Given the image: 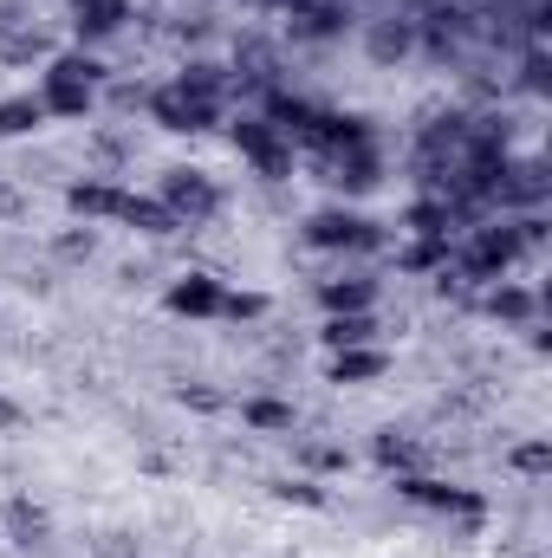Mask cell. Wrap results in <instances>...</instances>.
Listing matches in <instances>:
<instances>
[{
	"label": "cell",
	"instance_id": "5",
	"mask_svg": "<svg viewBox=\"0 0 552 558\" xmlns=\"http://www.w3.org/2000/svg\"><path fill=\"white\" fill-rule=\"evenodd\" d=\"M143 111H149V124H156V131H176V137H208V131L221 124V105L189 98L182 85H156V92L143 98Z\"/></svg>",
	"mask_w": 552,
	"mask_h": 558
},
{
	"label": "cell",
	"instance_id": "8",
	"mask_svg": "<svg viewBox=\"0 0 552 558\" xmlns=\"http://www.w3.org/2000/svg\"><path fill=\"white\" fill-rule=\"evenodd\" d=\"M351 33V0H299L286 7V39L292 46H325Z\"/></svg>",
	"mask_w": 552,
	"mask_h": 558
},
{
	"label": "cell",
	"instance_id": "24",
	"mask_svg": "<svg viewBox=\"0 0 552 558\" xmlns=\"http://www.w3.org/2000/svg\"><path fill=\"white\" fill-rule=\"evenodd\" d=\"M507 468H514V474H527V481H547V474H552V441H547V435L514 441V448H507Z\"/></svg>",
	"mask_w": 552,
	"mask_h": 558
},
{
	"label": "cell",
	"instance_id": "25",
	"mask_svg": "<svg viewBox=\"0 0 552 558\" xmlns=\"http://www.w3.org/2000/svg\"><path fill=\"white\" fill-rule=\"evenodd\" d=\"M292 461H299V468H319V474H338L351 454H345V448H332V441H299V448H292Z\"/></svg>",
	"mask_w": 552,
	"mask_h": 558
},
{
	"label": "cell",
	"instance_id": "12",
	"mask_svg": "<svg viewBox=\"0 0 552 558\" xmlns=\"http://www.w3.org/2000/svg\"><path fill=\"white\" fill-rule=\"evenodd\" d=\"M481 312L494 318V325H533L540 318V292L533 286H520V279H494V286H481Z\"/></svg>",
	"mask_w": 552,
	"mask_h": 558
},
{
	"label": "cell",
	"instance_id": "14",
	"mask_svg": "<svg viewBox=\"0 0 552 558\" xmlns=\"http://www.w3.org/2000/svg\"><path fill=\"white\" fill-rule=\"evenodd\" d=\"M65 208H72L79 221H118L124 189H118L111 175H79V182H65Z\"/></svg>",
	"mask_w": 552,
	"mask_h": 558
},
{
	"label": "cell",
	"instance_id": "30",
	"mask_svg": "<svg viewBox=\"0 0 552 558\" xmlns=\"http://www.w3.org/2000/svg\"><path fill=\"white\" fill-rule=\"evenodd\" d=\"M20 215H26V195L0 175V228H7V221H20Z\"/></svg>",
	"mask_w": 552,
	"mask_h": 558
},
{
	"label": "cell",
	"instance_id": "2",
	"mask_svg": "<svg viewBox=\"0 0 552 558\" xmlns=\"http://www.w3.org/2000/svg\"><path fill=\"white\" fill-rule=\"evenodd\" d=\"M228 143H235V156H241L254 175H267V182H286V175H292V162H299V149L279 137L261 111L235 118V124H228Z\"/></svg>",
	"mask_w": 552,
	"mask_h": 558
},
{
	"label": "cell",
	"instance_id": "28",
	"mask_svg": "<svg viewBox=\"0 0 552 558\" xmlns=\"http://www.w3.org/2000/svg\"><path fill=\"white\" fill-rule=\"evenodd\" d=\"M274 500H286V507H325V487L319 481H274Z\"/></svg>",
	"mask_w": 552,
	"mask_h": 558
},
{
	"label": "cell",
	"instance_id": "6",
	"mask_svg": "<svg viewBox=\"0 0 552 558\" xmlns=\"http://www.w3.org/2000/svg\"><path fill=\"white\" fill-rule=\"evenodd\" d=\"M312 169H319V182H332L338 195H371V189L384 182V156H377V143H358V149L312 156Z\"/></svg>",
	"mask_w": 552,
	"mask_h": 558
},
{
	"label": "cell",
	"instance_id": "3",
	"mask_svg": "<svg viewBox=\"0 0 552 558\" xmlns=\"http://www.w3.org/2000/svg\"><path fill=\"white\" fill-rule=\"evenodd\" d=\"M305 247H319V254H377L384 228L371 215H358V208H319L305 221Z\"/></svg>",
	"mask_w": 552,
	"mask_h": 558
},
{
	"label": "cell",
	"instance_id": "18",
	"mask_svg": "<svg viewBox=\"0 0 552 558\" xmlns=\"http://www.w3.org/2000/svg\"><path fill=\"white\" fill-rule=\"evenodd\" d=\"M377 312H338V318H325L319 325V344L325 351H358V344H377Z\"/></svg>",
	"mask_w": 552,
	"mask_h": 558
},
{
	"label": "cell",
	"instance_id": "7",
	"mask_svg": "<svg viewBox=\"0 0 552 558\" xmlns=\"http://www.w3.org/2000/svg\"><path fill=\"white\" fill-rule=\"evenodd\" d=\"M397 494L410 507H429V513H461V520H481L488 500L475 487H455V481H435V474H397Z\"/></svg>",
	"mask_w": 552,
	"mask_h": 558
},
{
	"label": "cell",
	"instance_id": "26",
	"mask_svg": "<svg viewBox=\"0 0 552 558\" xmlns=\"http://www.w3.org/2000/svg\"><path fill=\"white\" fill-rule=\"evenodd\" d=\"M520 85H527L533 98H547V92H552V59H547V46H527V59H520Z\"/></svg>",
	"mask_w": 552,
	"mask_h": 558
},
{
	"label": "cell",
	"instance_id": "11",
	"mask_svg": "<svg viewBox=\"0 0 552 558\" xmlns=\"http://www.w3.org/2000/svg\"><path fill=\"white\" fill-rule=\"evenodd\" d=\"M52 52H59V46H52L46 26H33V20H20L13 7H0V59H7V65H33V59L46 65Z\"/></svg>",
	"mask_w": 552,
	"mask_h": 558
},
{
	"label": "cell",
	"instance_id": "15",
	"mask_svg": "<svg viewBox=\"0 0 552 558\" xmlns=\"http://www.w3.org/2000/svg\"><path fill=\"white\" fill-rule=\"evenodd\" d=\"M0 533H7L20 553H39V546L52 539V513H46L39 500H26V494H20V500H7V507H0Z\"/></svg>",
	"mask_w": 552,
	"mask_h": 558
},
{
	"label": "cell",
	"instance_id": "13",
	"mask_svg": "<svg viewBox=\"0 0 552 558\" xmlns=\"http://www.w3.org/2000/svg\"><path fill=\"white\" fill-rule=\"evenodd\" d=\"M364 52H371V65H404V59L416 52V20L410 13L371 20V26H364Z\"/></svg>",
	"mask_w": 552,
	"mask_h": 558
},
{
	"label": "cell",
	"instance_id": "23",
	"mask_svg": "<svg viewBox=\"0 0 552 558\" xmlns=\"http://www.w3.org/2000/svg\"><path fill=\"white\" fill-rule=\"evenodd\" d=\"M46 124V105L33 98V92H13V98H0V137H33Z\"/></svg>",
	"mask_w": 552,
	"mask_h": 558
},
{
	"label": "cell",
	"instance_id": "31",
	"mask_svg": "<svg viewBox=\"0 0 552 558\" xmlns=\"http://www.w3.org/2000/svg\"><path fill=\"white\" fill-rule=\"evenodd\" d=\"M182 403H195V410H221V397H215V390H182Z\"/></svg>",
	"mask_w": 552,
	"mask_h": 558
},
{
	"label": "cell",
	"instance_id": "17",
	"mask_svg": "<svg viewBox=\"0 0 552 558\" xmlns=\"http://www.w3.org/2000/svg\"><path fill=\"white\" fill-rule=\"evenodd\" d=\"M371 461L384 468V474H422V461H429V448L404 435V428H377V441H371Z\"/></svg>",
	"mask_w": 552,
	"mask_h": 558
},
{
	"label": "cell",
	"instance_id": "9",
	"mask_svg": "<svg viewBox=\"0 0 552 558\" xmlns=\"http://www.w3.org/2000/svg\"><path fill=\"white\" fill-rule=\"evenodd\" d=\"M221 299H228V286L215 274H176L169 286H163V312L169 318H221Z\"/></svg>",
	"mask_w": 552,
	"mask_h": 558
},
{
	"label": "cell",
	"instance_id": "4",
	"mask_svg": "<svg viewBox=\"0 0 552 558\" xmlns=\"http://www.w3.org/2000/svg\"><path fill=\"white\" fill-rule=\"evenodd\" d=\"M156 202H163L182 228H208V221L221 215V189H215L208 169H169L163 189H156Z\"/></svg>",
	"mask_w": 552,
	"mask_h": 558
},
{
	"label": "cell",
	"instance_id": "19",
	"mask_svg": "<svg viewBox=\"0 0 552 558\" xmlns=\"http://www.w3.org/2000/svg\"><path fill=\"white\" fill-rule=\"evenodd\" d=\"M319 305H325V318H338V312H377V279H325L319 286Z\"/></svg>",
	"mask_w": 552,
	"mask_h": 558
},
{
	"label": "cell",
	"instance_id": "22",
	"mask_svg": "<svg viewBox=\"0 0 552 558\" xmlns=\"http://www.w3.org/2000/svg\"><path fill=\"white\" fill-rule=\"evenodd\" d=\"M241 422H248L254 435H292V428H299V410L279 403V397H248V403H241Z\"/></svg>",
	"mask_w": 552,
	"mask_h": 558
},
{
	"label": "cell",
	"instance_id": "10",
	"mask_svg": "<svg viewBox=\"0 0 552 558\" xmlns=\"http://www.w3.org/2000/svg\"><path fill=\"white\" fill-rule=\"evenodd\" d=\"M124 26H131V0H72V33H79L85 52L118 39Z\"/></svg>",
	"mask_w": 552,
	"mask_h": 558
},
{
	"label": "cell",
	"instance_id": "32",
	"mask_svg": "<svg viewBox=\"0 0 552 558\" xmlns=\"http://www.w3.org/2000/svg\"><path fill=\"white\" fill-rule=\"evenodd\" d=\"M20 422H26V416H20V410H13V403L0 397V428H20Z\"/></svg>",
	"mask_w": 552,
	"mask_h": 558
},
{
	"label": "cell",
	"instance_id": "27",
	"mask_svg": "<svg viewBox=\"0 0 552 558\" xmlns=\"http://www.w3.org/2000/svg\"><path fill=\"white\" fill-rule=\"evenodd\" d=\"M52 254H59V260H92V254H98V228L85 221V228L59 234V241H52Z\"/></svg>",
	"mask_w": 552,
	"mask_h": 558
},
{
	"label": "cell",
	"instance_id": "29",
	"mask_svg": "<svg viewBox=\"0 0 552 558\" xmlns=\"http://www.w3.org/2000/svg\"><path fill=\"white\" fill-rule=\"evenodd\" d=\"M221 318H235V325H241V318H267V299H261V292H228V299H221Z\"/></svg>",
	"mask_w": 552,
	"mask_h": 558
},
{
	"label": "cell",
	"instance_id": "1",
	"mask_svg": "<svg viewBox=\"0 0 552 558\" xmlns=\"http://www.w3.org/2000/svg\"><path fill=\"white\" fill-rule=\"evenodd\" d=\"M105 78H111V65H105L98 52H85V46H79V52H52L33 98L46 105V118H92Z\"/></svg>",
	"mask_w": 552,
	"mask_h": 558
},
{
	"label": "cell",
	"instance_id": "20",
	"mask_svg": "<svg viewBox=\"0 0 552 558\" xmlns=\"http://www.w3.org/2000/svg\"><path fill=\"white\" fill-rule=\"evenodd\" d=\"M169 85H182L189 98H208V105H228V92H235V78H228V65H215V59H189Z\"/></svg>",
	"mask_w": 552,
	"mask_h": 558
},
{
	"label": "cell",
	"instance_id": "21",
	"mask_svg": "<svg viewBox=\"0 0 552 558\" xmlns=\"http://www.w3.org/2000/svg\"><path fill=\"white\" fill-rule=\"evenodd\" d=\"M391 371V357L377 351V344H358V351H332V364H325V377L332 384H377Z\"/></svg>",
	"mask_w": 552,
	"mask_h": 558
},
{
	"label": "cell",
	"instance_id": "16",
	"mask_svg": "<svg viewBox=\"0 0 552 558\" xmlns=\"http://www.w3.org/2000/svg\"><path fill=\"white\" fill-rule=\"evenodd\" d=\"M118 221L131 228V234H143V241H169V234H182V221L156 202V195H131L124 189V208H118Z\"/></svg>",
	"mask_w": 552,
	"mask_h": 558
}]
</instances>
